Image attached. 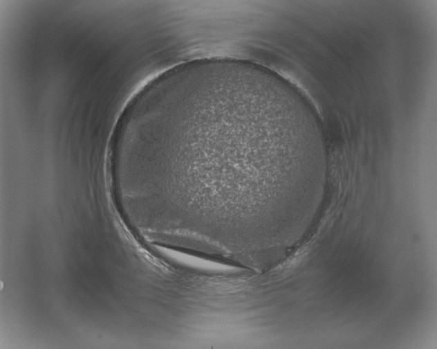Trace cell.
I'll return each mask as SVG.
<instances>
[{"label": "cell", "mask_w": 437, "mask_h": 349, "mask_svg": "<svg viewBox=\"0 0 437 349\" xmlns=\"http://www.w3.org/2000/svg\"><path fill=\"white\" fill-rule=\"evenodd\" d=\"M176 157L244 196L254 217L277 214L309 181L308 163L289 110L236 89L212 91L183 127Z\"/></svg>", "instance_id": "cell-1"}]
</instances>
